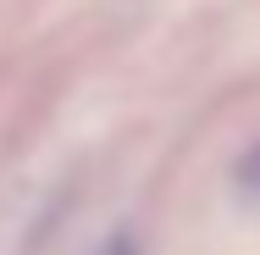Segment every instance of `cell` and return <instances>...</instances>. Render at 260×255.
Segmentation results:
<instances>
[{
    "label": "cell",
    "instance_id": "cell-1",
    "mask_svg": "<svg viewBox=\"0 0 260 255\" xmlns=\"http://www.w3.org/2000/svg\"><path fill=\"white\" fill-rule=\"evenodd\" d=\"M233 178H238V189L260 194V145H255L249 155H244V161H238V172H233Z\"/></svg>",
    "mask_w": 260,
    "mask_h": 255
},
{
    "label": "cell",
    "instance_id": "cell-2",
    "mask_svg": "<svg viewBox=\"0 0 260 255\" xmlns=\"http://www.w3.org/2000/svg\"><path fill=\"white\" fill-rule=\"evenodd\" d=\"M105 255H133V250H127V239H116V244H111Z\"/></svg>",
    "mask_w": 260,
    "mask_h": 255
}]
</instances>
